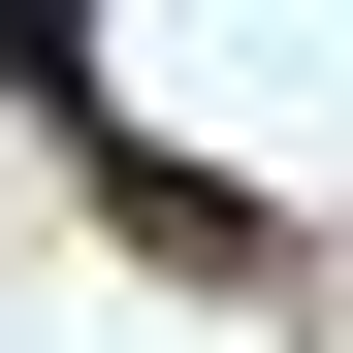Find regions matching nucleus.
<instances>
[{"instance_id":"1","label":"nucleus","mask_w":353,"mask_h":353,"mask_svg":"<svg viewBox=\"0 0 353 353\" xmlns=\"http://www.w3.org/2000/svg\"><path fill=\"white\" fill-rule=\"evenodd\" d=\"M97 225H129V257H193V289H257V257H289L225 161H129V129H97Z\"/></svg>"},{"instance_id":"2","label":"nucleus","mask_w":353,"mask_h":353,"mask_svg":"<svg viewBox=\"0 0 353 353\" xmlns=\"http://www.w3.org/2000/svg\"><path fill=\"white\" fill-rule=\"evenodd\" d=\"M0 65H32V97H65V65H97V0H0Z\"/></svg>"}]
</instances>
